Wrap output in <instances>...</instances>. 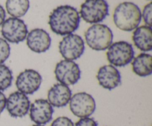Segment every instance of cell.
I'll return each instance as SVG.
<instances>
[{
  "mask_svg": "<svg viewBox=\"0 0 152 126\" xmlns=\"http://www.w3.org/2000/svg\"><path fill=\"white\" fill-rule=\"evenodd\" d=\"M50 126H74V123L67 117H59L52 122Z\"/></svg>",
  "mask_w": 152,
  "mask_h": 126,
  "instance_id": "7402d4cb",
  "label": "cell"
},
{
  "mask_svg": "<svg viewBox=\"0 0 152 126\" xmlns=\"http://www.w3.org/2000/svg\"><path fill=\"white\" fill-rule=\"evenodd\" d=\"M74 126H98L96 120L91 117L80 118L75 123Z\"/></svg>",
  "mask_w": 152,
  "mask_h": 126,
  "instance_id": "603a6c76",
  "label": "cell"
},
{
  "mask_svg": "<svg viewBox=\"0 0 152 126\" xmlns=\"http://www.w3.org/2000/svg\"><path fill=\"white\" fill-rule=\"evenodd\" d=\"M13 72L4 64H0V91L10 88L13 82Z\"/></svg>",
  "mask_w": 152,
  "mask_h": 126,
  "instance_id": "d6986e66",
  "label": "cell"
},
{
  "mask_svg": "<svg viewBox=\"0 0 152 126\" xmlns=\"http://www.w3.org/2000/svg\"><path fill=\"white\" fill-rule=\"evenodd\" d=\"M132 40L135 47L142 52H150L152 50L151 27L142 25L134 30Z\"/></svg>",
  "mask_w": 152,
  "mask_h": 126,
  "instance_id": "2e32d148",
  "label": "cell"
},
{
  "mask_svg": "<svg viewBox=\"0 0 152 126\" xmlns=\"http://www.w3.org/2000/svg\"><path fill=\"white\" fill-rule=\"evenodd\" d=\"M106 57L111 65L123 67L132 63L134 58V50L130 43L125 41L112 43L107 49Z\"/></svg>",
  "mask_w": 152,
  "mask_h": 126,
  "instance_id": "277c9868",
  "label": "cell"
},
{
  "mask_svg": "<svg viewBox=\"0 0 152 126\" xmlns=\"http://www.w3.org/2000/svg\"><path fill=\"white\" fill-rule=\"evenodd\" d=\"M42 78L39 72L32 69L22 71L16 80V86L18 91L28 95L33 94L39 89Z\"/></svg>",
  "mask_w": 152,
  "mask_h": 126,
  "instance_id": "30bf717a",
  "label": "cell"
},
{
  "mask_svg": "<svg viewBox=\"0 0 152 126\" xmlns=\"http://www.w3.org/2000/svg\"><path fill=\"white\" fill-rule=\"evenodd\" d=\"M5 18H6L5 10H4V7L0 4V26H1L3 22L5 21Z\"/></svg>",
  "mask_w": 152,
  "mask_h": 126,
  "instance_id": "d4e9b609",
  "label": "cell"
},
{
  "mask_svg": "<svg viewBox=\"0 0 152 126\" xmlns=\"http://www.w3.org/2000/svg\"><path fill=\"white\" fill-rule=\"evenodd\" d=\"M10 55V47L8 42L2 38H0V64L4 63L8 59Z\"/></svg>",
  "mask_w": 152,
  "mask_h": 126,
  "instance_id": "ffe728a7",
  "label": "cell"
},
{
  "mask_svg": "<svg viewBox=\"0 0 152 126\" xmlns=\"http://www.w3.org/2000/svg\"><path fill=\"white\" fill-rule=\"evenodd\" d=\"M26 44L28 48L36 53H43L50 49L51 38L47 31L41 28H36L28 33Z\"/></svg>",
  "mask_w": 152,
  "mask_h": 126,
  "instance_id": "4fadbf2b",
  "label": "cell"
},
{
  "mask_svg": "<svg viewBox=\"0 0 152 126\" xmlns=\"http://www.w3.org/2000/svg\"><path fill=\"white\" fill-rule=\"evenodd\" d=\"M132 70L139 77L145 78L152 73V56L148 53H140L132 61Z\"/></svg>",
  "mask_w": 152,
  "mask_h": 126,
  "instance_id": "e0dca14e",
  "label": "cell"
},
{
  "mask_svg": "<svg viewBox=\"0 0 152 126\" xmlns=\"http://www.w3.org/2000/svg\"><path fill=\"white\" fill-rule=\"evenodd\" d=\"M6 100L7 97H5L2 91H0V114L3 112L6 107Z\"/></svg>",
  "mask_w": 152,
  "mask_h": 126,
  "instance_id": "cb8c5ba5",
  "label": "cell"
},
{
  "mask_svg": "<svg viewBox=\"0 0 152 126\" xmlns=\"http://www.w3.org/2000/svg\"><path fill=\"white\" fill-rule=\"evenodd\" d=\"M72 91L69 86L62 84H56L48 92V101L53 107L62 108L69 103Z\"/></svg>",
  "mask_w": 152,
  "mask_h": 126,
  "instance_id": "9a60e30c",
  "label": "cell"
},
{
  "mask_svg": "<svg viewBox=\"0 0 152 126\" xmlns=\"http://www.w3.org/2000/svg\"><path fill=\"white\" fill-rule=\"evenodd\" d=\"M59 51L65 60H77L84 53L85 42L79 35L69 34L63 37L59 42Z\"/></svg>",
  "mask_w": 152,
  "mask_h": 126,
  "instance_id": "ba28073f",
  "label": "cell"
},
{
  "mask_svg": "<svg viewBox=\"0 0 152 126\" xmlns=\"http://www.w3.org/2000/svg\"><path fill=\"white\" fill-rule=\"evenodd\" d=\"M87 45L95 51H104L111 46L114 35L107 25L94 24L85 32Z\"/></svg>",
  "mask_w": 152,
  "mask_h": 126,
  "instance_id": "3957f363",
  "label": "cell"
},
{
  "mask_svg": "<svg viewBox=\"0 0 152 126\" xmlns=\"http://www.w3.org/2000/svg\"><path fill=\"white\" fill-rule=\"evenodd\" d=\"M56 79L59 84L72 86L77 84L81 78V70L79 65L74 60H60L54 69Z\"/></svg>",
  "mask_w": 152,
  "mask_h": 126,
  "instance_id": "9c48e42d",
  "label": "cell"
},
{
  "mask_svg": "<svg viewBox=\"0 0 152 126\" xmlns=\"http://www.w3.org/2000/svg\"><path fill=\"white\" fill-rule=\"evenodd\" d=\"M152 4L151 2H149L144 7L143 11L142 13V17L143 19L144 22L146 24V26L151 27L152 22Z\"/></svg>",
  "mask_w": 152,
  "mask_h": 126,
  "instance_id": "44dd1931",
  "label": "cell"
},
{
  "mask_svg": "<svg viewBox=\"0 0 152 126\" xmlns=\"http://www.w3.org/2000/svg\"><path fill=\"white\" fill-rule=\"evenodd\" d=\"M28 113L31 121L36 125H44L51 121L53 114V107L48 100L38 99L31 103Z\"/></svg>",
  "mask_w": 152,
  "mask_h": 126,
  "instance_id": "7c38bea8",
  "label": "cell"
},
{
  "mask_svg": "<svg viewBox=\"0 0 152 126\" xmlns=\"http://www.w3.org/2000/svg\"><path fill=\"white\" fill-rule=\"evenodd\" d=\"M80 16L88 24H99L105 20L109 13L106 0H86L80 7Z\"/></svg>",
  "mask_w": 152,
  "mask_h": 126,
  "instance_id": "5b68a950",
  "label": "cell"
},
{
  "mask_svg": "<svg viewBox=\"0 0 152 126\" xmlns=\"http://www.w3.org/2000/svg\"><path fill=\"white\" fill-rule=\"evenodd\" d=\"M6 10L9 15L14 18H20L25 16L30 7L29 0H7Z\"/></svg>",
  "mask_w": 152,
  "mask_h": 126,
  "instance_id": "ac0fdd59",
  "label": "cell"
},
{
  "mask_svg": "<svg viewBox=\"0 0 152 126\" xmlns=\"http://www.w3.org/2000/svg\"><path fill=\"white\" fill-rule=\"evenodd\" d=\"M32 126H44V125H34Z\"/></svg>",
  "mask_w": 152,
  "mask_h": 126,
  "instance_id": "484cf974",
  "label": "cell"
},
{
  "mask_svg": "<svg viewBox=\"0 0 152 126\" xmlns=\"http://www.w3.org/2000/svg\"><path fill=\"white\" fill-rule=\"evenodd\" d=\"M80 16L75 7L61 5L53 10L49 16L48 24L50 30L59 35H67L78 29Z\"/></svg>",
  "mask_w": 152,
  "mask_h": 126,
  "instance_id": "6da1fadb",
  "label": "cell"
},
{
  "mask_svg": "<svg viewBox=\"0 0 152 126\" xmlns=\"http://www.w3.org/2000/svg\"><path fill=\"white\" fill-rule=\"evenodd\" d=\"M30 106L31 102L28 95L19 91L11 93L6 100L5 108L12 117L22 118L25 117L29 112Z\"/></svg>",
  "mask_w": 152,
  "mask_h": 126,
  "instance_id": "8fae6325",
  "label": "cell"
},
{
  "mask_svg": "<svg viewBox=\"0 0 152 126\" xmlns=\"http://www.w3.org/2000/svg\"><path fill=\"white\" fill-rule=\"evenodd\" d=\"M114 22L117 28L131 32L138 27L142 20L140 8L131 1H125L117 6L113 14Z\"/></svg>",
  "mask_w": 152,
  "mask_h": 126,
  "instance_id": "7a4b0ae2",
  "label": "cell"
},
{
  "mask_svg": "<svg viewBox=\"0 0 152 126\" xmlns=\"http://www.w3.org/2000/svg\"><path fill=\"white\" fill-rule=\"evenodd\" d=\"M96 79L99 85L107 90H113L121 84V75L117 67L112 65L101 66L97 72Z\"/></svg>",
  "mask_w": 152,
  "mask_h": 126,
  "instance_id": "5bb4252c",
  "label": "cell"
},
{
  "mask_svg": "<svg viewBox=\"0 0 152 126\" xmlns=\"http://www.w3.org/2000/svg\"><path fill=\"white\" fill-rule=\"evenodd\" d=\"M149 1H151V0H149Z\"/></svg>",
  "mask_w": 152,
  "mask_h": 126,
  "instance_id": "4316f807",
  "label": "cell"
},
{
  "mask_svg": "<svg viewBox=\"0 0 152 126\" xmlns=\"http://www.w3.org/2000/svg\"><path fill=\"white\" fill-rule=\"evenodd\" d=\"M1 33L7 42L19 44L26 39L28 30L23 20L19 18L10 17L1 24Z\"/></svg>",
  "mask_w": 152,
  "mask_h": 126,
  "instance_id": "8992f818",
  "label": "cell"
},
{
  "mask_svg": "<svg viewBox=\"0 0 152 126\" xmlns=\"http://www.w3.org/2000/svg\"><path fill=\"white\" fill-rule=\"evenodd\" d=\"M68 104L73 114L79 118L90 117L96 110V102L93 96L84 91L72 95Z\"/></svg>",
  "mask_w": 152,
  "mask_h": 126,
  "instance_id": "52a82bcc",
  "label": "cell"
}]
</instances>
